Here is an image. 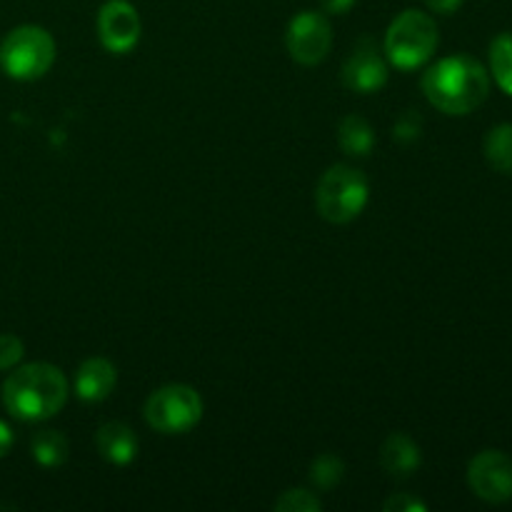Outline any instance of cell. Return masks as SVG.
<instances>
[{"mask_svg":"<svg viewBox=\"0 0 512 512\" xmlns=\"http://www.w3.org/2000/svg\"><path fill=\"white\" fill-rule=\"evenodd\" d=\"M423 93L433 108L445 115H468L490 95V75L470 55H450L430 65L423 75Z\"/></svg>","mask_w":512,"mask_h":512,"instance_id":"obj_1","label":"cell"},{"mask_svg":"<svg viewBox=\"0 0 512 512\" xmlns=\"http://www.w3.org/2000/svg\"><path fill=\"white\" fill-rule=\"evenodd\" d=\"M68 400V380L50 363H30L10 373L3 385V403L13 418L25 423L48 420L63 410Z\"/></svg>","mask_w":512,"mask_h":512,"instance_id":"obj_2","label":"cell"},{"mask_svg":"<svg viewBox=\"0 0 512 512\" xmlns=\"http://www.w3.org/2000/svg\"><path fill=\"white\" fill-rule=\"evenodd\" d=\"M440 43L435 20L423 10H403L385 33V55L400 70H415L428 63Z\"/></svg>","mask_w":512,"mask_h":512,"instance_id":"obj_3","label":"cell"},{"mask_svg":"<svg viewBox=\"0 0 512 512\" xmlns=\"http://www.w3.org/2000/svg\"><path fill=\"white\" fill-rule=\"evenodd\" d=\"M368 180L358 168L335 163L320 178L315 188V205L328 223L345 225L358 218L368 205Z\"/></svg>","mask_w":512,"mask_h":512,"instance_id":"obj_4","label":"cell"},{"mask_svg":"<svg viewBox=\"0 0 512 512\" xmlns=\"http://www.w3.org/2000/svg\"><path fill=\"white\" fill-rule=\"evenodd\" d=\"M55 63V40L40 25L13 28L0 43V68L13 80L43 78Z\"/></svg>","mask_w":512,"mask_h":512,"instance_id":"obj_5","label":"cell"},{"mask_svg":"<svg viewBox=\"0 0 512 512\" xmlns=\"http://www.w3.org/2000/svg\"><path fill=\"white\" fill-rule=\"evenodd\" d=\"M145 423L163 435H183L203 418V400L190 385H165L145 403Z\"/></svg>","mask_w":512,"mask_h":512,"instance_id":"obj_6","label":"cell"},{"mask_svg":"<svg viewBox=\"0 0 512 512\" xmlns=\"http://www.w3.org/2000/svg\"><path fill=\"white\" fill-rule=\"evenodd\" d=\"M285 45L295 63L318 65L328 58L330 45H333V28L323 13L303 10L288 23Z\"/></svg>","mask_w":512,"mask_h":512,"instance_id":"obj_7","label":"cell"},{"mask_svg":"<svg viewBox=\"0 0 512 512\" xmlns=\"http://www.w3.org/2000/svg\"><path fill=\"white\" fill-rule=\"evenodd\" d=\"M468 485L485 503H508L512 500V458L503 450L478 453L468 465Z\"/></svg>","mask_w":512,"mask_h":512,"instance_id":"obj_8","label":"cell"},{"mask_svg":"<svg viewBox=\"0 0 512 512\" xmlns=\"http://www.w3.org/2000/svg\"><path fill=\"white\" fill-rule=\"evenodd\" d=\"M98 38L115 55L130 53L140 40V15L128 0H108L98 13Z\"/></svg>","mask_w":512,"mask_h":512,"instance_id":"obj_9","label":"cell"},{"mask_svg":"<svg viewBox=\"0 0 512 512\" xmlns=\"http://www.w3.org/2000/svg\"><path fill=\"white\" fill-rule=\"evenodd\" d=\"M343 83L353 93H378L388 83V63L373 38H360L343 65Z\"/></svg>","mask_w":512,"mask_h":512,"instance_id":"obj_10","label":"cell"},{"mask_svg":"<svg viewBox=\"0 0 512 512\" xmlns=\"http://www.w3.org/2000/svg\"><path fill=\"white\" fill-rule=\"evenodd\" d=\"M115 383H118V373L110 360L88 358L75 373V395L83 403H103L105 398H110Z\"/></svg>","mask_w":512,"mask_h":512,"instance_id":"obj_11","label":"cell"},{"mask_svg":"<svg viewBox=\"0 0 512 512\" xmlns=\"http://www.w3.org/2000/svg\"><path fill=\"white\" fill-rule=\"evenodd\" d=\"M95 448L110 465H130L138 455V438L125 423L110 420L95 433Z\"/></svg>","mask_w":512,"mask_h":512,"instance_id":"obj_12","label":"cell"},{"mask_svg":"<svg viewBox=\"0 0 512 512\" xmlns=\"http://www.w3.org/2000/svg\"><path fill=\"white\" fill-rule=\"evenodd\" d=\"M420 448L413 438L405 433L388 435L380 448V468L395 480H408L420 468Z\"/></svg>","mask_w":512,"mask_h":512,"instance_id":"obj_13","label":"cell"},{"mask_svg":"<svg viewBox=\"0 0 512 512\" xmlns=\"http://www.w3.org/2000/svg\"><path fill=\"white\" fill-rule=\"evenodd\" d=\"M338 143L345 155L363 158L375 148V130L360 115H345L338 128Z\"/></svg>","mask_w":512,"mask_h":512,"instance_id":"obj_14","label":"cell"},{"mask_svg":"<svg viewBox=\"0 0 512 512\" xmlns=\"http://www.w3.org/2000/svg\"><path fill=\"white\" fill-rule=\"evenodd\" d=\"M30 450H33L35 463L43 465V468H60L70 455L68 438L58 433V430H40V433H35Z\"/></svg>","mask_w":512,"mask_h":512,"instance_id":"obj_15","label":"cell"},{"mask_svg":"<svg viewBox=\"0 0 512 512\" xmlns=\"http://www.w3.org/2000/svg\"><path fill=\"white\" fill-rule=\"evenodd\" d=\"M485 160L498 173L512 175V123H500L485 135Z\"/></svg>","mask_w":512,"mask_h":512,"instance_id":"obj_16","label":"cell"},{"mask_svg":"<svg viewBox=\"0 0 512 512\" xmlns=\"http://www.w3.org/2000/svg\"><path fill=\"white\" fill-rule=\"evenodd\" d=\"M490 73L495 83L512 95V33H500L490 43Z\"/></svg>","mask_w":512,"mask_h":512,"instance_id":"obj_17","label":"cell"},{"mask_svg":"<svg viewBox=\"0 0 512 512\" xmlns=\"http://www.w3.org/2000/svg\"><path fill=\"white\" fill-rule=\"evenodd\" d=\"M345 478V463L335 453H325L310 465V483L318 490H333Z\"/></svg>","mask_w":512,"mask_h":512,"instance_id":"obj_18","label":"cell"},{"mask_svg":"<svg viewBox=\"0 0 512 512\" xmlns=\"http://www.w3.org/2000/svg\"><path fill=\"white\" fill-rule=\"evenodd\" d=\"M275 510L278 512H320L323 503L318 500V495L310 493L305 488H293L285 490L278 500H275Z\"/></svg>","mask_w":512,"mask_h":512,"instance_id":"obj_19","label":"cell"},{"mask_svg":"<svg viewBox=\"0 0 512 512\" xmlns=\"http://www.w3.org/2000/svg\"><path fill=\"white\" fill-rule=\"evenodd\" d=\"M420 133H423V115L418 110H405V113H400V118L393 125V140L410 145L420 138Z\"/></svg>","mask_w":512,"mask_h":512,"instance_id":"obj_20","label":"cell"},{"mask_svg":"<svg viewBox=\"0 0 512 512\" xmlns=\"http://www.w3.org/2000/svg\"><path fill=\"white\" fill-rule=\"evenodd\" d=\"M23 353V340L15 338V335H0V373L15 368L20 358H23Z\"/></svg>","mask_w":512,"mask_h":512,"instance_id":"obj_21","label":"cell"},{"mask_svg":"<svg viewBox=\"0 0 512 512\" xmlns=\"http://www.w3.org/2000/svg\"><path fill=\"white\" fill-rule=\"evenodd\" d=\"M383 510L385 512H425V510H428V505L420 503L415 495L398 493V495H393V498L385 500Z\"/></svg>","mask_w":512,"mask_h":512,"instance_id":"obj_22","label":"cell"},{"mask_svg":"<svg viewBox=\"0 0 512 512\" xmlns=\"http://www.w3.org/2000/svg\"><path fill=\"white\" fill-rule=\"evenodd\" d=\"M463 3L465 0H425L428 10H433V13H438V15L458 13V10L463 8Z\"/></svg>","mask_w":512,"mask_h":512,"instance_id":"obj_23","label":"cell"},{"mask_svg":"<svg viewBox=\"0 0 512 512\" xmlns=\"http://www.w3.org/2000/svg\"><path fill=\"white\" fill-rule=\"evenodd\" d=\"M355 5V0H320V8L328 15H345Z\"/></svg>","mask_w":512,"mask_h":512,"instance_id":"obj_24","label":"cell"},{"mask_svg":"<svg viewBox=\"0 0 512 512\" xmlns=\"http://www.w3.org/2000/svg\"><path fill=\"white\" fill-rule=\"evenodd\" d=\"M10 448H13V430L0 420V458H5L10 453Z\"/></svg>","mask_w":512,"mask_h":512,"instance_id":"obj_25","label":"cell"}]
</instances>
